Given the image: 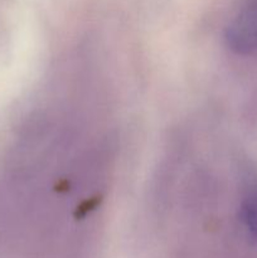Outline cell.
<instances>
[{
  "label": "cell",
  "mask_w": 257,
  "mask_h": 258,
  "mask_svg": "<svg viewBox=\"0 0 257 258\" xmlns=\"http://www.w3.org/2000/svg\"><path fill=\"white\" fill-rule=\"evenodd\" d=\"M238 219L253 242H257V178H244L238 206Z\"/></svg>",
  "instance_id": "7a4b0ae2"
},
{
  "label": "cell",
  "mask_w": 257,
  "mask_h": 258,
  "mask_svg": "<svg viewBox=\"0 0 257 258\" xmlns=\"http://www.w3.org/2000/svg\"><path fill=\"white\" fill-rule=\"evenodd\" d=\"M227 48L237 55L257 53V0H244L224 29Z\"/></svg>",
  "instance_id": "6da1fadb"
}]
</instances>
